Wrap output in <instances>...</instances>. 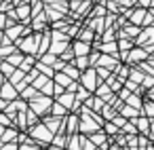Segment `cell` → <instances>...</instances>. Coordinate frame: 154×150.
<instances>
[{
    "label": "cell",
    "mask_w": 154,
    "mask_h": 150,
    "mask_svg": "<svg viewBox=\"0 0 154 150\" xmlns=\"http://www.w3.org/2000/svg\"><path fill=\"white\" fill-rule=\"evenodd\" d=\"M141 112H143L148 118H154V102H152V99H143V108H141Z\"/></svg>",
    "instance_id": "27"
},
{
    "label": "cell",
    "mask_w": 154,
    "mask_h": 150,
    "mask_svg": "<svg viewBox=\"0 0 154 150\" xmlns=\"http://www.w3.org/2000/svg\"><path fill=\"white\" fill-rule=\"evenodd\" d=\"M93 38H95V32L91 28H87V30H82L78 34V40H85V42H93Z\"/></svg>",
    "instance_id": "28"
},
{
    "label": "cell",
    "mask_w": 154,
    "mask_h": 150,
    "mask_svg": "<svg viewBox=\"0 0 154 150\" xmlns=\"http://www.w3.org/2000/svg\"><path fill=\"white\" fill-rule=\"evenodd\" d=\"M148 137L154 142V118H150V133H148Z\"/></svg>",
    "instance_id": "38"
},
{
    "label": "cell",
    "mask_w": 154,
    "mask_h": 150,
    "mask_svg": "<svg viewBox=\"0 0 154 150\" xmlns=\"http://www.w3.org/2000/svg\"><path fill=\"white\" fill-rule=\"evenodd\" d=\"M87 137H89V139H91V142H93V144H95L97 148H99L101 144H106V142L110 139V137L106 135V131H103V129H99V131H95V133H91V135H87Z\"/></svg>",
    "instance_id": "16"
},
{
    "label": "cell",
    "mask_w": 154,
    "mask_h": 150,
    "mask_svg": "<svg viewBox=\"0 0 154 150\" xmlns=\"http://www.w3.org/2000/svg\"><path fill=\"white\" fill-rule=\"evenodd\" d=\"M17 95V91L11 87V85H5V89H2V97H15Z\"/></svg>",
    "instance_id": "31"
},
{
    "label": "cell",
    "mask_w": 154,
    "mask_h": 150,
    "mask_svg": "<svg viewBox=\"0 0 154 150\" xmlns=\"http://www.w3.org/2000/svg\"><path fill=\"white\" fill-rule=\"evenodd\" d=\"M63 72H66V74H68V76H70L72 80H78V78H80V70H78V68H76L74 64L66 66V68H63Z\"/></svg>",
    "instance_id": "25"
},
{
    "label": "cell",
    "mask_w": 154,
    "mask_h": 150,
    "mask_svg": "<svg viewBox=\"0 0 154 150\" xmlns=\"http://www.w3.org/2000/svg\"><path fill=\"white\" fill-rule=\"evenodd\" d=\"M125 104H129V106H133V108H137V110L143 108V99H141L139 93H131V95L125 99ZM141 114H143V112H141Z\"/></svg>",
    "instance_id": "17"
},
{
    "label": "cell",
    "mask_w": 154,
    "mask_h": 150,
    "mask_svg": "<svg viewBox=\"0 0 154 150\" xmlns=\"http://www.w3.org/2000/svg\"><path fill=\"white\" fill-rule=\"evenodd\" d=\"M21 59H23L21 55H13V57H9V61H11V64H15V66H17V64H21Z\"/></svg>",
    "instance_id": "37"
},
{
    "label": "cell",
    "mask_w": 154,
    "mask_h": 150,
    "mask_svg": "<svg viewBox=\"0 0 154 150\" xmlns=\"http://www.w3.org/2000/svg\"><path fill=\"white\" fill-rule=\"evenodd\" d=\"M13 137H17V133H15V131H9V133L5 135V139H2V142H11Z\"/></svg>",
    "instance_id": "39"
},
{
    "label": "cell",
    "mask_w": 154,
    "mask_h": 150,
    "mask_svg": "<svg viewBox=\"0 0 154 150\" xmlns=\"http://www.w3.org/2000/svg\"><path fill=\"white\" fill-rule=\"evenodd\" d=\"M80 150H97V146H95L87 135H82V139H80Z\"/></svg>",
    "instance_id": "30"
},
{
    "label": "cell",
    "mask_w": 154,
    "mask_h": 150,
    "mask_svg": "<svg viewBox=\"0 0 154 150\" xmlns=\"http://www.w3.org/2000/svg\"><path fill=\"white\" fill-rule=\"evenodd\" d=\"M150 57V53L143 49V47H133L129 53H127V64H141V61H146Z\"/></svg>",
    "instance_id": "4"
},
{
    "label": "cell",
    "mask_w": 154,
    "mask_h": 150,
    "mask_svg": "<svg viewBox=\"0 0 154 150\" xmlns=\"http://www.w3.org/2000/svg\"><path fill=\"white\" fill-rule=\"evenodd\" d=\"M106 13V7H97L95 11H93V15H103Z\"/></svg>",
    "instance_id": "41"
},
{
    "label": "cell",
    "mask_w": 154,
    "mask_h": 150,
    "mask_svg": "<svg viewBox=\"0 0 154 150\" xmlns=\"http://www.w3.org/2000/svg\"><path fill=\"white\" fill-rule=\"evenodd\" d=\"M150 2H152V0H139V5H137V7H143V9H150Z\"/></svg>",
    "instance_id": "40"
},
{
    "label": "cell",
    "mask_w": 154,
    "mask_h": 150,
    "mask_svg": "<svg viewBox=\"0 0 154 150\" xmlns=\"http://www.w3.org/2000/svg\"><path fill=\"white\" fill-rule=\"evenodd\" d=\"M131 120L135 123L137 133H141V135H148V133H150V118H148L146 114H139L137 118H131Z\"/></svg>",
    "instance_id": "8"
},
{
    "label": "cell",
    "mask_w": 154,
    "mask_h": 150,
    "mask_svg": "<svg viewBox=\"0 0 154 150\" xmlns=\"http://www.w3.org/2000/svg\"><path fill=\"white\" fill-rule=\"evenodd\" d=\"M78 125H80V116H78V114H70V116H66V135L78 133Z\"/></svg>",
    "instance_id": "9"
},
{
    "label": "cell",
    "mask_w": 154,
    "mask_h": 150,
    "mask_svg": "<svg viewBox=\"0 0 154 150\" xmlns=\"http://www.w3.org/2000/svg\"><path fill=\"white\" fill-rule=\"evenodd\" d=\"M19 15L23 17V19H28V15H30V7L26 5V7H19Z\"/></svg>",
    "instance_id": "36"
},
{
    "label": "cell",
    "mask_w": 154,
    "mask_h": 150,
    "mask_svg": "<svg viewBox=\"0 0 154 150\" xmlns=\"http://www.w3.org/2000/svg\"><path fill=\"white\" fill-rule=\"evenodd\" d=\"M146 26H154V15H146V19H143V23H141V28H146Z\"/></svg>",
    "instance_id": "34"
},
{
    "label": "cell",
    "mask_w": 154,
    "mask_h": 150,
    "mask_svg": "<svg viewBox=\"0 0 154 150\" xmlns=\"http://www.w3.org/2000/svg\"><path fill=\"white\" fill-rule=\"evenodd\" d=\"M120 131L127 133V135H137V127H135L133 120H125V125L120 127Z\"/></svg>",
    "instance_id": "26"
},
{
    "label": "cell",
    "mask_w": 154,
    "mask_h": 150,
    "mask_svg": "<svg viewBox=\"0 0 154 150\" xmlns=\"http://www.w3.org/2000/svg\"><path fill=\"white\" fill-rule=\"evenodd\" d=\"M146 15H148V11H146L143 7H137V9H133V11H131V15H129V21L141 28V23H143Z\"/></svg>",
    "instance_id": "10"
},
{
    "label": "cell",
    "mask_w": 154,
    "mask_h": 150,
    "mask_svg": "<svg viewBox=\"0 0 154 150\" xmlns=\"http://www.w3.org/2000/svg\"><path fill=\"white\" fill-rule=\"evenodd\" d=\"M137 34H139V26H135V23H131V21H127V23H125V28H122V30H118V38H120V36H125V38H131V40H133Z\"/></svg>",
    "instance_id": "11"
},
{
    "label": "cell",
    "mask_w": 154,
    "mask_h": 150,
    "mask_svg": "<svg viewBox=\"0 0 154 150\" xmlns=\"http://www.w3.org/2000/svg\"><path fill=\"white\" fill-rule=\"evenodd\" d=\"M72 83H74V80H72V78H70V76L66 74V72H57V74H55V85H59V87L68 89V87H70Z\"/></svg>",
    "instance_id": "19"
},
{
    "label": "cell",
    "mask_w": 154,
    "mask_h": 150,
    "mask_svg": "<svg viewBox=\"0 0 154 150\" xmlns=\"http://www.w3.org/2000/svg\"><path fill=\"white\" fill-rule=\"evenodd\" d=\"M125 120H127V118H125V116H120V114H116V116L112 118V123H114V125H116L118 129H120V127L125 125Z\"/></svg>",
    "instance_id": "33"
},
{
    "label": "cell",
    "mask_w": 154,
    "mask_h": 150,
    "mask_svg": "<svg viewBox=\"0 0 154 150\" xmlns=\"http://www.w3.org/2000/svg\"><path fill=\"white\" fill-rule=\"evenodd\" d=\"M133 42L137 47H143L148 42H154V26H146L143 30H139V34L133 38Z\"/></svg>",
    "instance_id": "6"
},
{
    "label": "cell",
    "mask_w": 154,
    "mask_h": 150,
    "mask_svg": "<svg viewBox=\"0 0 154 150\" xmlns=\"http://www.w3.org/2000/svg\"><path fill=\"white\" fill-rule=\"evenodd\" d=\"M51 114H53V116H61V118H63V116H68V108H66V106H61V104L57 102V104H53V106H51Z\"/></svg>",
    "instance_id": "24"
},
{
    "label": "cell",
    "mask_w": 154,
    "mask_h": 150,
    "mask_svg": "<svg viewBox=\"0 0 154 150\" xmlns=\"http://www.w3.org/2000/svg\"><path fill=\"white\" fill-rule=\"evenodd\" d=\"M95 95H97V97H101L106 104H114V102H116V97H114V91H112V89H110L106 83H99V85H97V89H95Z\"/></svg>",
    "instance_id": "7"
},
{
    "label": "cell",
    "mask_w": 154,
    "mask_h": 150,
    "mask_svg": "<svg viewBox=\"0 0 154 150\" xmlns=\"http://www.w3.org/2000/svg\"><path fill=\"white\" fill-rule=\"evenodd\" d=\"M53 135H55V133H51L45 123H36V125L32 127V137L38 139L40 144H51V142H53Z\"/></svg>",
    "instance_id": "2"
},
{
    "label": "cell",
    "mask_w": 154,
    "mask_h": 150,
    "mask_svg": "<svg viewBox=\"0 0 154 150\" xmlns=\"http://www.w3.org/2000/svg\"><path fill=\"white\" fill-rule=\"evenodd\" d=\"M129 95H131V91H129L127 87H122V89L118 91V99H120V102H125V99H127Z\"/></svg>",
    "instance_id": "32"
},
{
    "label": "cell",
    "mask_w": 154,
    "mask_h": 150,
    "mask_svg": "<svg viewBox=\"0 0 154 150\" xmlns=\"http://www.w3.org/2000/svg\"><path fill=\"white\" fill-rule=\"evenodd\" d=\"M97 66L101 68H108L110 72H116V68L120 66V59L116 55H108V53H99V59H97Z\"/></svg>",
    "instance_id": "5"
},
{
    "label": "cell",
    "mask_w": 154,
    "mask_h": 150,
    "mask_svg": "<svg viewBox=\"0 0 154 150\" xmlns=\"http://www.w3.org/2000/svg\"><path fill=\"white\" fill-rule=\"evenodd\" d=\"M118 114H120V116H125L127 120H131V118H137V116L141 114V110H137V108H133V106H129V104H125V102H122V106L118 108Z\"/></svg>",
    "instance_id": "12"
},
{
    "label": "cell",
    "mask_w": 154,
    "mask_h": 150,
    "mask_svg": "<svg viewBox=\"0 0 154 150\" xmlns=\"http://www.w3.org/2000/svg\"><path fill=\"white\" fill-rule=\"evenodd\" d=\"M72 51H74V57H80V55H89L91 53V42H85V40H76L72 45Z\"/></svg>",
    "instance_id": "13"
},
{
    "label": "cell",
    "mask_w": 154,
    "mask_h": 150,
    "mask_svg": "<svg viewBox=\"0 0 154 150\" xmlns=\"http://www.w3.org/2000/svg\"><path fill=\"white\" fill-rule=\"evenodd\" d=\"M51 106H53V102H51L49 95H36L34 102H32V112H36L38 116H42V114H47L51 110Z\"/></svg>",
    "instance_id": "3"
},
{
    "label": "cell",
    "mask_w": 154,
    "mask_h": 150,
    "mask_svg": "<svg viewBox=\"0 0 154 150\" xmlns=\"http://www.w3.org/2000/svg\"><path fill=\"white\" fill-rule=\"evenodd\" d=\"M76 2H78V0H72V5H76Z\"/></svg>",
    "instance_id": "44"
},
{
    "label": "cell",
    "mask_w": 154,
    "mask_h": 150,
    "mask_svg": "<svg viewBox=\"0 0 154 150\" xmlns=\"http://www.w3.org/2000/svg\"><path fill=\"white\" fill-rule=\"evenodd\" d=\"M42 61L49 64V66H53V64H55V55H53V53H47V55L42 57Z\"/></svg>",
    "instance_id": "35"
},
{
    "label": "cell",
    "mask_w": 154,
    "mask_h": 150,
    "mask_svg": "<svg viewBox=\"0 0 154 150\" xmlns=\"http://www.w3.org/2000/svg\"><path fill=\"white\" fill-rule=\"evenodd\" d=\"M110 150H127V148H120V146H116V144H112V148Z\"/></svg>",
    "instance_id": "42"
},
{
    "label": "cell",
    "mask_w": 154,
    "mask_h": 150,
    "mask_svg": "<svg viewBox=\"0 0 154 150\" xmlns=\"http://www.w3.org/2000/svg\"><path fill=\"white\" fill-rule=\"evenodd\" d=\"M120 2H122V5H125V2H129V0H120Z\"/></svg>",
    "instance_id": "43"
},
{
    "label": "cell",
    "mask_w": 154,
    "mask_h": 150,
    "mask_svg": "<svg viewBox=\"0 0 154 150\" xmlns=\"http://www.w3.org/2000/svg\"><path fill=\"white\" fill-rule=\"evenodd\" d=\"M38 40H40V38H36V36H30L28 40H23V42H21V49H23V51H28V53H32V51H36V45H38Z\"/></svg>",
    "instance_id": "20"
},
{
    "label": "cell",
    "mask_w": 154,
    "mask_h": 150,
    "mask_svg": "<svg viewBox=\"0 0 154 150\" xmlns=\"http://www.w3.org/2000/svg\"><path fill=\"white\" fill-rule=\"evenodd\" d=\"M99 114H101V118H103V120H112V118L118 114V110H116L112 104H103V108H101V112H99Z\"/></svg>",
    "instance_id": "18"
},
{
    "label": "cell",
    "mask_w": 154,
    "mask_h": 150,
    "mask_svg": "<svg viewBox=\"0 0 154 150\" xmlns=\"http://www.w3.org/2000/svg\"><path fill=\"white\" fill-rule=\"evenodd\" d=\"M143 76H146V72H143V70H139V68H131V72H129V78H131L133 83H137V85H141Z\"/></svg>",
    "instance_id": "23"
},
{
    "label": "cell",
    "mask_w": 154,
    "mask_h": 150,
    "mask_svg": "<svg viewBox=\"0 0 154 150\" xmlns=\"http://www.w3.org/2000/svg\"><path fill=\"white\" fill-rule=\"evenodd\" d=\"M57 102H59L61 106H66L68 110H72V108H74V102H76V95H74L72 91H63L61 95H57Z\"/></svg>",
    "instance_id": "14"
},
{
    "label": "cell",
    "mask_w": 154,
    "mask_h": 150,
    "mask_svg": "<svg viewBox=\"0 0 154 150\" xmlns=\"http://www.w3.org/2000/svg\"><path fill=\"white\" fill-rule=\"evenodd\" d=\"M80 72L82 70H87V68H91V64H89V55H80V57H74V61H72Z\"/></svg>",
    "instance_id": "21"
},
{
    "label": "cell",
    "mask_w": 154,
    "mask_h": 150,
    "mask_svg": "<svg viewBox=\"0 0 154 150\" xmlns=\"http://www.w3.org/2000/svg\"><path fill=\"white\" fill-rule=\"evenodd\" d=\"M80 85L85 87V89H89L91 93H95V89H97V85L101 83L99 78H97V72H95V68H87V70H82L80 72Z\"/></svg>",
    "instance_id": "1"
},
{
    "label": "cell",
    "mask_w": 154,
    "mask_h": 150,
    "mask_svg": "<svg viewBox=\"0 0 154 150\" xmlns=\"http://www.w3.org/2000/svg\"><path fill=\"white\" fill-rule=\"evenodd\" d=\"M103 104H106V102H103L101 97H97V95H91V97H89V99L85 102V106H87V108H91L93 112H101Z\"/></svg>",
    "instance_id": "15"
},
{
    "label": "cell",
    "mask_w": 154,
    "mask_h": 150,
    "mask_svg": "<svg viewBox=\"0 0 154 150\" xmlns=\"http://www.w3.org/2000/svg\"><path fill=\"white\" fill-rule=\"evenodd\" d=\"M101 129L106 131V135H108V137H114V135H116V133L120 131V129H118V127H116V125H114L112 120H103V125H101Z\"/></svg>",
    "instance_id": "22"
},
{
    "label": "cell",
    "mask_w": 154,
    "mask_h": 150,
    "mask_svg": "<svg viewBox=\"0 0 154 150\" xmlns=\"http://www.w3.org/2000/svg\"><path fill=\"white\" fill-rule=\"evenodd\" d=\"M95 72H97V78L103 83V80H108V76L110 74H114V72H110L108 68H101V66H95Z\"/></svg>",
    "instance_id": "29"
}]
</instances>
